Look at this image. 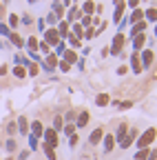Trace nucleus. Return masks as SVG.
<instances>
[{
	"instance_id": "1",
	"label": "nucleus",
	"mask_w": 157,
	"mask_h": 160,
	"mask_svg": "<svg viewBox=\"0 0 157 160\" xmlns=\"http://www.w3.org/2000/svg\"><path fill=\"white\" fill-rule=\"evenodd\" d=\"M155 138H157V129L155 127H148V129H144V131H140V136H137V140H135V147L137 149H146V147H150L153 142H155Z\"/></svg>"
},
{
	"instance_id": "2",
	"label": "nucleus",
	"mask_w": 157,
	"mask_h": 160,
	"mask_svg": "<svg viewBox=\"0 0 157 160\" xmlns=\"http://www.w3.org/2000/svg\"><path fill=\"white\" fill-rule=\"evenodd\" d=\"M42 140H44L42 145H47V147H51V149H58V147H60V133H58V131H53L51 127H44Z\"/></svg>"
},
{
	"instance_id": "3",
	"label": "nucleus",
	"mask_w": 157,
	"mask_h": 160,
	"mask_svg": "<svg viewBox=\"0 0 157 160\" xmlns=\"http://www.w3.org/2000/svg\"><path fill=\"white\" fill-rule=\"evenodd\" d=\"M124 45H126V33H115L113 40H111V56H120L124 51Z\"/></svg>"
},
{
	"instance_id": "4",
	"label": "nucleus",
	"mask_w": 157,
	"mask_h": 160,
	"mask_svg": "<svg viewBox=\"0 0 157 160\" xmlns=\"http://www.w3.org/2000/svg\"><path fill=\"white\" fill-rule=\"evenodd\" d=\"M58 60H60V58H58L53 51L47 53V56L42 58V62H38V65H40V71H47V73L55 71V69H58Z\"/></svg>"
},
{
	"instance_id": "5",
	"label": "nucleus",
	"mask_w": 157,
	"mask_h": 160,
	"mask_svg": "<svg viewBox=\"0 0 157 160\" xmlns=\"http://www.w3.org/2000/svg\"><path fill=\"white\" fill-rule=\"evenodd\" d=\"M42 36H44L42 40H44V42H47V45H49L51 49H53V47H55V45H58V42H60V40H62V38H60V33H58V29H55V27H47V29L42 31Z\"/></svg>"
},
{
	"instance_id": "6",
	"label": "nucleus",
	"mask_w": 157,
	"mask_h": 160,
	"mask_svg": "<svg viewBox=\"0 0 157 160\" xmlns=\"http://www.w3.org/2000/svg\"><path fill=\"white\" fill-rule=\"evenodd\" d=\"M140 60H142V69L146 71V69H150V67L155 65L157 58H155V51H153V49H142V51H140Z\"/></svg>"
},
{
	"instance_id": "7",
	"label": "nucleus",
	"mask_w": 157,
	"mask_h": 160,
	"mask_svg": "<svg viewBox=\"0 0 157 160\" xmlns=\"http://www.w3.org/2000/svg\"><path fill=\"white\" fill-rule=\"evenodd\" d=\"M104 133H106V131H104V127H102V125H100V127H95V129L91 131V136H89V145H91V147H97V145L102 142Z\"/></svg>"
},
{
	"instance_id": "8",
	"label": "nucleus",
	"mask_w": 157,
	"mask_h": 160,
	"mask_svg": "<svg viewBox=\"0 0 157 160\" xmlns=\"http://www.w3.org/2000/svg\"><path fill=\"white\" fill-rule=\"evenodd\" d=\"M128 60H131V71H133L135 76L144 73V69H142V60H140V51H133Z\"/></svg>"
},
{
	"instance_id": "9",
	"label": "nucleus",
	"mask_w": 157,
	"mask_h": 160,
	"mask_svg": "<svg viewBox=\"0 0 157 160\" xmlns=\"http://www.w3.org/2000/svg\"><path fill=\"white\" fill-rule=\"evenodd\" d=\"M131 40H133V51H142L146 47L148 36L146 33H135V36H131Z\"/></svg>"
},
{
	"instance_id": "10",
	"label": "nucleus",
	"mask_w": 157,
	"mask_h": 160,
	"mask_svg": "<svg viewBox=\"0 0 157 160\" xmlns=\"http://www.w3.org/2000/svg\"><path fill=\"white\" fill-rule=\"evenodd\" d=\"M124 11H126V2H124V0L115 2V9H113V22H115V25L124 18Z\"/></svg>"
},
{
	"instance_id": "11",
	"label": "nucleus",
	"mask_w": 157,
	"mask_h": 160,
	"mask_svg": "<svg viewBox=\"0 0 157 160\" xmlns=\"http://www.w3.org/2000/svg\"><path fill=\"white\" fill-rule=\"evenodd\" d=\"M89 120H91V113L89 111H80V113L75 116V122L73 125H75V129H84L89 125Z\"/></svg>"
},
{
	"instance_id": "12",
	"label": "nucleus",
	"mask_w": 157,
	"mask_h": 160,
	"mask_svg": "<svg viewBox=\"0 0 157 160\" xmlns=\"http://www.w3.org/2000/svg\"><path fill=\"white\" fill-rule=\"evenodd\" d=\"M128 127H131L128 122H120V125H117V131L113 133V138H115V145H117V142H122V140L126 138V133H128Z\"/></svg>"
},
{
	"instance_id": "13",
	"label": "nucleus",
	"mask_w": 157,
	"mask_h": 160,
	"mask_svg": "<svg viewBox=\"0 0 157 160\" xmlns=\"http://www.w3.org/2000/svg\"><path fill=\"white\" fill-rule=\"evenodd\" d=\"M115 149V138H113V133H104V138H102V151L104 153H111Z\"/></svg>"
},
{
	"instance_id": "14",
	"label": "nucleus",
	"mask_w": 157,
	"mask_h": 160,
	"mask_svg": "<svg viewBox=\"0 0 157 160\" xmlns=\"http://www.w3.org/2000/svg\"><path fill=\"white\" fill-rule=\"evenodd\" d=\"M80 16H82V11H80V5H73V7H69V11H67V22H77L80 20Z\"/></svg>"
},
{
	"instance_id": "15",
	"label": "nucleus",
	"mask_w": 157,
	"mask_h": 160,
	"mask_svg": "<svg viewBox=\"0 0 157 160\" xmlns=\"http://www.w3.org/2000/svg\"><path fill=\"white\" fill-rule=\"evenodd\" d=\"M60 58L64 60V62H69V65H75V62H77V58H80V53H77L75 49H69V47H67L64 53H62Z\"/></svg>"
},
{
	"instance_id": "16",
	"label": "nucleus",
	"mask_w": 157,
	"mask_h": 160,
	"mask_svg": "<svg viewBox=\"0 0 157 160\" xmlns=\"http://www.w3.org/2000/svg\"><path fill=\"white\" fill-rule=\"evenodd\" d=\"M7 40H9V45H13L16 49H22V47H25V38H22L20 33H18V31H11Z\"/></svg>"
},
{
	"instance_id": "17",
	"label": "nucleus",
	"mask_w": 157,
	"mask_h": 160,
	"mask_svg": "<svg viewBox=\"0 0 157 160\" xmlns=\"http://www.w3.org/2000/svg\"><path fill=\"white\" fill-rule=\"evenodd\" d=\"M31 127H29V133L31 136H35V138H42V133H44V125L40 122V120H33V122H29Z\"/></svg>"
},
{
	"instance_id": "18",
	"label": "nucleus",
	"mask_w": 157,
	"mask_h": 160,
	"mask_svg": "<svg viewBox=\"0 0 157 160\" xmlns=\"http://www.w3.org/2000/svg\"><path fill=\"white\" fill-rule=\"evenodd\" d=\"M16 127H18V131H20L22 136H29V118L27 116H20L16 120Z\"/></svg>"
},
{
	"instance_id": "19",
	"label": "nucleus",
	"mask_w": 157,
	"mask_h": 160,
	"mask_svg": "<svg viewBox=\"0 0 157 160\" xmlns=\"http://www.w3.org/2000/svg\"><path fill=\"white\" fill-rule=\"evenodd\" d=\"M55 29H58V33H60V38L64 40V38L71 33V22H67V20H60V22L55 25Z\"/></svg>"
},
{
	"instance_id": "20",
	"label": "nucleus",
	"mask_w": 157,
	"mask_h": 160,
	"mask_svg": "<svg viewBox=\"0 0 157 160\" xmlns=\"http://www.w3.org/2000/svg\"><path fill=\"white\" fill-rule=\"evenodd\" d=\"M38 42H40V40H38L35 36H29V38L25 40V47H27V51H29V53H40V51H38Z\"/></svg>"
},
{
	"instance_id": "21",
	"label": "nucleus",
	"mask_w": 157,
	"mask_h": 160,
	"mask_svg": "<svg viewBox=\"0 0 157 160\" xmlns=\"http://www.w3.org/2000/svg\"><path fill=\"white\" fill-rule=\"evenodd\" d=\"M146 27H148L146 20H140V22L131 25V33H128V36H135V33H146Z\"/></svg>"
},
{
	"instance_id": "22",
	"label": "nucleus",
	"mask_w": 157,
	"mask_h": 160,
	"mask_svg": "<svg viewBox=\"0 0 157 160\" xmlns=\"http://www.w3.org/2000/svg\"><path fill=\"white\" fill-rule=\"evenodd\" d=\"M64 40L69 42V49H75V51H77V49L82 47V38H77V36H73V33H69Z\"/></svg>"
},
{
	"instance_id": "23",
	"label": "nucleus",
	"mask_w": 157,
	"mask_h": 160,
	"mask_svg": "<svg viewBox=\"0 0 157 160\" xmlns=\"http://www.w3.org/2000/svg\"><path fill=\"white\" fill-rule=\"evenodd\" d=\"M80 11L84 16H95V2H93V0H84L82 7H80Z\"/></svg>"
},
{
	"instance_id": "24",
	"label": "nucleus",
	"mask_w": 157,
	"mask_h": 160,
	"mask_svg": "<svg viewBox=\"0 0 157 160\" xmlns=\"http://www.w3.org/2000/svg\"><path fill=\"white\" fill-rule=\"evenodd\" d=\"M25 69H27V76H31V78H35L38 73H40V65L33 62V60H29V62L25 65Z\"/></svg>"
},
{
	"instance_id": "25",
	"label": "nucleus",
	"mask_w": 157,
	"mask_h": 160,
	"mask_svg": "<svg viewBox=\"0 0 157 160\" xmlns=\"http://www.w3.org/2000/svg\"><path fill=\"white\" fill-rule=\"evenodd\" d=\"M144 20H146V22H155L157 25V7H148L146 11H144Z\"/></svg>"
},
{
	"instance_id": "26",
	"label": "nucleus",
	"mask_w": 157,
	"mask_h": 160,
	"mask_svg": "<svg viewBox=\"0 0 157 160\" xmlns=\"http://www.w3.org/2000/svg\"><path fill=\"white\" fill-rule=\"evenodd\" d=\"M11 73H13V78H18V80H25V78H27V69H25L22 65H13V67H11Z\"/></svg>"
},
{
	"instance_id": "27",
	"label": "nucleus",
	"mask_w": 157,
	"mask_h": 160,
	"mask_svg": "<svg viewBox=\"0 0 157 160\" xmlns=\"http://www.w3.org/2000/svg\"><path fill=\"white\" fill-rule=\"evenodd\" d=\"M140 20H144V9H140V7H137V9H133V11H131L128 22H131V25H135V22H140Z\"/></svg>"
},
{
	"instance_id": "28",
	"label": "nucleus",
	"mask_w": 157,
	"mask_h": 160,
	"mask_svg": "<svg viewBox=\"0 0 157 160\" xmlns=\"http://www.w3.org/2000/svg\"><path fill=\"white\" fill-rule=\"evenodd\" d=\"M95 105H97V107H109V105H111V96H109V93H97Z\"/></svg>"
},
{
	"instance_id": "29",
	"label": "nucleus",
	"mask_w": 157,
	"mask_h": 160,
	"mask_svg": "<svg viewBox=\"0 0 157 160\" xmlns=\"http://www.w3.org/2000/svg\"><path fill=\"white\" fill-rule=\"evenodd\" d=\"M62 127H64V118L58 113L55 118H53V125H51V129L53 131H58V133H62Z\"/></svg>"
},
{
	"instance_id": "30",
	"label": "nucleus",
	"mask_w": 157,
	"mask_h": 160,
	"mask_svg": "<svg viewBox=\"0 0 157 160\" xmlns=\"http://www.w3.org/2000/svg\"><path fill=\"white\" fill-rule=\"evenodd\" d=\"M115 109H122V111H126V109H131L133 107V100H115V102H111Z\"/></svg>"
},
{
	"instance_id": "31",
	"label": "nucleus",
	"mask_w": 157,
	"mask_h": 160,
	"mask_svg": "<svg viewBox=\"0 0 157 160\" xmlns=\"http://www.w3.org/2000/svg\"><path fill=\"white\" fill-rule=\"evenodd\" d=\"M2 145H5V149L9 151V156L18 151V142H16V140H13V138H7V140H5V142H2Z\"/></svg>"
},
{
	"instance_id": "32",
	"label": "nucleus",
	"mask_w": 157,
	"mask_h": 160,
	"mask_svg": "<svg viewBox=\"0 0 157 160\" xmlns=\"http://www.w3.org/2000/svg\"><path fill=\"white\" fill-rule=\"evenodd\" d=\"M29 138V151H38V149H40V138H35V136H27Z\"/></svg>"
},
{
	"instance_id": "33",
	"label": "nucleus",
	"mask_w": 157,
	"mask_h": 160,
	"mask_svg": "<svg viewBox=\"0 0 157 160\" xmlns=\"http://www.w3.org/2000/svg\"><path fill=\"white\" fill-rule=\"evenodd\" d=\"M7 20H9V29H11V31H13L18 25H20V16H18V13H9Z\"/></svg>"
},
{
	"instance_id": "34",
	"label": "nucleus",
	"mask_w": 157,
	"mask_h": 160,
	"mask_svg": "<svg viewBox=\"0 0 157 160\" xmlns=\"http://www.w3.org/2000/svg\"><path fill=\"white\" fill-rule=\"evenodd\" d=\"M51 11L58 16V20H64V7H62V2H53V9Z\"/></svg>"
},
{
	"instance_id": "35",
	"label": "nucleus",
	"mask_w": 157,
	"mask_h": 160,
	"mask_svg": "<svg viewBox=\"0 0 157 160\" xmlns=\"http://www.w3.org/2000/svg\"><path fill=\"white\" fill-rule=\"evenodd\" d=\"M40 149H42V153L47 156V160H58L55 149H51V147H47V145H40Z\"/></svg>"
},
{
	"instance_id": "36",
	"label": "nucleus",
	"mask_w": 157,
	"mask_h": 160,
	"mask_svg": "<svg viewBox=\"0 0 157 160\" xmlns=\"http://www.w3.org/2000/svg\"><path fill=\"white\" fill-rule=\"evenodd\" d=\"M71 33H73V36H77V38H82V33H84V27H82L80 22H71Z\"/></svg>"
},
{
	"instance_id": "37",
	"label": "nucleus",
	"mask_w": 157,
	"mask_h": 160,
	"mask_svg": "<svg viewBox=\"0 0 157 160\" xmlns=\"http://www.w3.org/2000/svg\"><path fill=\"white\" fill-rule=\"evenodd\" d=\"M148 153H150V147H146V149H137V153H135L133 160H148Z\"/></svg>"
},
{
	"instance_id": "38",
	"label": "nucleus",
	"mask_w": 157,
	"mask_h": 160,
	"mask_svg": "<svg viewBox=\"0 0 157 160\" xmlns=\"http://www.w3.org/2000/svg\"><path fill=\"white\" fill-rule=\"evenodd\" d=\"M75 131H77V129H75V125H73V122H64V127H62V133H64L67 138H69V136H73Z\"/></svg>"
},
{
	"instance_id": "39",
	"label": "nucleus",
	"mask_w": 157,
	"mask_h": 160,
	"mask_svg": "<svg viewBox=\"0 0 157 160\" xmlns=\"http://www.w3.org/2000/svg\"><path fill=\"white\" fill-rule=\"evenodd\" d=\"M38 51H40V56H47V53H51L53 49L44 42V40H40V42H38Z\"/></svg>"
},
{
	"instance_id": "40",
	"label": "nucleus",
	"mask_w": 157,
	"mask_h": 160,
	"mask_svg": "<svg viewBox=\"0 0 157 160\" xmlns=\"http://www.w3.org/2000/svg\"><path fill=\"white\" fill-rule=\"evenodd\" d=\"M133 142H135V140L126 133V138L122 140V142H117V145H120V149H131V147H133Z\"/></svg>"
},
{
	"instance_id": "41",
	"label": "nucleus",
	"mask_w": 157,
	"mask_h": 160,
	"mask_svg": "<svg viewBox=\"0 0 157 160\" xmlns=\"http://www.w3.org/2000/svg\"><path fill=\"white\" fill-rule=\"evenodd\" d=\"M95 36H97L95 27H86V29H84V33H82V38H84V40H93Z\"/></svg>"
},
{
	"instance_id": "42",
	"label": "nucleus",
	"mask_w": 157,
	"mask_h": 160,
	"mask_svg": "<svg viewBox=\"0 0 157 160\" xmlns=\"http://www.w3.org/2000/svg\"><path fill=\"white\" fill-rule=\"evenodd\" d=\"M44 22H49V27H55L58 22H60V20H58V16H55L53 11H49V13H47V20H44Z\"/></svg>"
},
{
	"instance_id": "43",
	"label": "nucleus",
	"mask_w": 157,
	"mask_h": 160,
	"mask_svg": "<svg viewBox=\"0 0 157 160\" xmlns=\"http://www.w3.org/2000/svg\"><path fill=\"white\" fill-rule=\"evenodd\" d=\"M64 49H67V40H60V42H58V45H55V56H58V58H60V56L64 53Z\"/></svg>"
},
{
	"instance_id": "44",
	"label": "nucleus",
	"mask_w": 157,
	"mask_h": 160,
	"mask_svg": "<svg viewBox=\"0 0 157 160\" xmlns=\"http://www.w3.org/2000/svg\"><path fill=\"white\" fill-rule=\"evenodd\" d=\"M58 71H64V73H69V71H71V65H69V62H64V60L60 58V60H58Z\"/></svg>"
},
{
	"instance_id": "45",
	"label": "nucleus",
	"mask_w": 157,
	"mask_h": 160,
	"mask_svg": "<svg viewBox=\"0 0 157 160\" xmlns=\"http://www.w3.org/2000/svg\"><path fill=\"white\" fill-rule=\"evenodd\" d=\"M20 22H22V25H27V27H31V25H33V16H29V13L20 16Z\"/></svg>"
},
{
	"instance_id": "46",
	"label": "nucleus",
	"mask_w": 157,
	"mask_h": 160,
	"mask_svg": "<svg viewBox=\"0 0 157 160\" xmlns=\"http://www.w3.org/2000/svg\"><path fill=\"white\" fill-rule=\"evenodd\" d=\"M128 136H131L133 140H137V136H140V127H137V125H133V127H128Z\"/></svg>"
},
{
	"instance_id": "47",
	"label": "nucleus",
	"mask_w": 157,
	"mask_h": 160,
	"mask_svg": "<svg viewBox=\"0 0 157 160\" xmlns=\"http://www.w3.org/2000/svg\"><path fill=\"white\" fill-rule=\"evenodd\" d=\"M9 33H11L9 25H5V22H0V36H5V38H9Z\"/></svg>"
},
{
	"instance_id": "48",
	"label": "nucleus",
	"mask_w": 157,
	"mask_h": 160,
	"mask_svg": "<svg viewBox=\"0 0 157 160\" xmlns=\"http://www.w3.org/2000/svg\"><path fill=\"white\" fill-rule=\"evenodd\" d=\"M35 25H38V31H40V33L47 29V22H44V18H38V20H35Z\"/></svg>"
},
{
	"instance_id": "49",
	"label": "nucleus",
	"mask_w": 157,
	"mask_h": 160,
	"mask_svg": "<svg viewBox=\"0 0 157 160\" xmlns=\"http://www.w3.org/2000/svg\"><path fill=\"white\" fill-rule=\"evenodd\" d=\"M18 131V127H16V122H9L7 125V133H9V138H13V133Z\"/></svg>"
},
{
	"instance_id": "50",
	"label": "nucleus",
	"mask_w": 157,
	"mask_h": 160,
	"mask_svg": "<svg viewBox=\"0 0 157 160\" xmlns=\"http://www.w3.org/2000/svg\"><path fill=\"white\" fill-rule=\"evenodd\" d=\"M124 2H126V7H131V9H137L142 0H124Z\"/></svg>"
},
{
	"instance_id": "51",
	"label": "nucleus",
	"mask_w": 157,
	"mask_h": 160,
	"mask_svg": "<svg viewBox=\"0 0 157 160\" xmlns=\"http://www.w3.org/2000/svg\"><path fill=\"white\" fill-rule=\"evenodd\" d=\"M29 156H31V151H29V149H22L20 153H18V158H16V160H27Z\"/></svg>"
},
{
	"instance_id": "52",
	"label": "nucleus",
	"mask_w": 157,
	"mask_h": 160,
	"mask_svg": "<svg viewBox=\"0 0 157 160\" xmlns=\"http://www.w3.org/2000/svg\"><path fill=\"white\" fill-rule=\"evenodd\" d=\"M69 140H71V142H69V147H75L77 142H80V136H77V133H73V136H69Z\"/></svg>"
},
{
	"instance_id": "53",
	"label": "nucleus",
	"mask_w": 157,
	"mask_h": 160,
	"mask_svg": "<svg viewBox=\"0 0 157 160\" xmlns=\"http://www.w3.org/2000/svg\"><path fill=\"white\" fill-rule=\"evenodd\" d=\"M7 73H9V65L5 62V65H0V78H5Z\"/></svg>"
},
{
	"instance_id": "54",
	"label": "nucleus",
	"mask_w": 157,
	"mask_h": 160,
	"mask_svg": "<svg viewBox=\"0 0 157 160\" xmlns=\"http://www.w3.org/2000/svg\"><path fill=\"white\" fill-rule=\"evenodd\" d=\"M128 71H131V69H128L126 65H122V67H117V76H126Z\"/></svg>"
},
{
	"instance_id": "55",
	"label": "nucleus",
	"mask_w": 157,
	"mask_h": 160,
	"mask_svg": "<svg viewBox=\"0 0 157 160\" xmlns=\"http://www.w3.org/2000/svg\"><path fill=\"white\" fill-rule=\"evenodd\" d=\"M75 116H77V113H75V111L71 109V111L67 113V118H64V120H67V122H75Z\"/></svg>"
},
{
	"instance_id": "56",
	"label": "nucleus",
	"mask_w": 157,
	"mask_h": 160,
	"mask_svg": "<svg viewBox=\"0 0 157 160\" xmlns=\"http://www.w3.org/2000/svg\"><path fill=\"white\" fill-rule=\"evenodd\" d=\"M75 65H77V69H80V71H84V67H86V62H84V58H82V56L77 58V62H75Z\"/></svg>"
},
{
	"instance_id": "57",
	"label": "nucleus",
	"mask_w": 157,
	"mask_h": 160,
	"mask_svg": "<svg viewBox=\"0 0 157 160\" xmlns=\"http://www.w3.org/2000/svg\"><path fill=\"white\" fill-rule=\"evenodd\" d=\"M2 18H7V13H5V2L0 0V22H2Z\"/></svg>"
},
{
	"instance_id": "58",
	"label": "nucleus",
	"mask_w": 157,
	"mask_h": 160,
	"mask_svg": "<svg viewBox=\"0 0 157 160\" xmlns=\"http://www.w3.org/2000/svg\"><path fill=\"white\" fill-rule=\"evenodd\" d=\"M109 56H111V49H109V47H104V49L100 51V58H109Z\"/></svg>"
},
{
	"instance_id": "59",
	"label": "nucleus",
	"mask_w": 157,
	"mask_h": 160,
	"mask_svg": "<svg viewBox=\"0 0 157 160\" xmlns=\"http://www.w3.org/2000/svg\"><path fill=\"white\" fill-rule=\"evenodd\" d=\"M148 160H157V149H150V153H148Z\"/></svg>"
},
{
	"instance_id": "60",
	"label": "nucleus",
	"mask_w": 157,
	"mask_h": 160,
	"mask_svg": "<svg viewBox=\"0 0 157 160\" xmlns=\"http://www.w3.org/2000/svg\"><path fill=\"white\" fill-rule=\"evenodd\" d=\"M153 40H157V25L153 27Z\"/></svg>"
},
{
	"instance_id": "61",
	"label": "nucleus",
	"mask_w": 157,
	"mask_h": 160,
	"mask_svg": "<svg viewBox=\"0 0 157 160\" xmlns=\"http://www.w3.org/2000/svg\"><path fill=\"white\" fill-rule=\"evenodd\" d=\"M5 47H7V45H5V42H2V40H0V49H5Z\"/></svg>"
},
{
	"instance_id": "62",
	"label": "nucleus",
	"mask_w": 157,
	"mask_h": 160,
	"mask_svg": "<svg viewBox=\"0 0 157 160\" xmlns=\"http://www.w3.org/2000/svg\"><path fill=\"white\" fill-rule=\"evenodd\" d=\"M35 2H38V0H29V5H35Z\"/></svg>"
},
{
	"instance_id": "63",
	"label": "nucleus",
	"mask_w": 157,
	"mask_h": 160,
	"mask_svg": "<svg viewBox=\"0 0 157 160\" xmlns=\"http://www.w3.org/2000/svg\"><path fill=\"white\" fill-rule=\"evenodd\" d=\"M5 160H16V158H13V156H9V158H5Z\"/></svg>"
},
{
	"instance_id": "64",
	"label": "nucleus",
	"mask_w": 157,
	"mask_h": 160,
	"mask_svg": "<svg viewBox=\"0 0 157 160\" xmlns=\"http://www.w3.org/2000/svg\"><path fill=\"white\" fill-rule=\"evenodd\" d=\"M115 2H120V0H113V5H115Z\"/></svg>"
}]
</instances>
